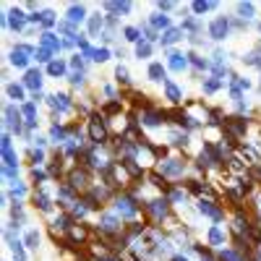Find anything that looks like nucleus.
<instances>
[{
    "mask_svg": "<svg viewBox=\"0 0 261 261\" xmlns=\"http://www.w3.org/2000/svg\"><path fill=\"white\" fill-rule=\"evenodd\" d=\"M3 175H5V178H16V175H19V167H16V165H5Z\"/></svg>",
    "mask_w": 261,
    "mask_h": 261,
    "instance_id": "41",
    "label": "nucleus"
},
{
    "mask_svg": "<svg viewBox=\"0 0 261 261\" xmlns=\"http://www.w3.org/2000/svg\"><path fill=\"white\" fill-rule=\"evenodd\" d=\"M21 112L13 110V107H5V126H8L11 130H16V133H21Z\"/></svg>",
    "mask_w": 261,
    "mask_h": 261,
    "instance_id": "12",
    "label": "nucleus"
},
{
    "mask_svg": "<svg viewBox=\"0 0 261 261\" xmlns=\"http://www.w3.org/2000/svg\"><path fill=\"white\" fill-rule=\"evenodd\" d=\"M120 110V102H110V105H105V115H112V112H118Z\"/></svg>",
    "mask_w": 261,
    "mask_h": 261,
    "instance_id": "43",
    "label": "nucleus"
},
{
    "mask_svg": "<svg viewBox=\"0 0 261 261\" xmlns=\"http://www.w3.org/2000/svg\"><path fill=\"white\" fill-rule=\"evenodd\" d=\"M42 24L44 26H52V24H55V19H52V13L47 11V13H42Z\"/></svg>",
    "mask_w": 261,
    "mask_h": 261,
    "instance_id": "44",
    "label": "nucleus"
},
{
    "mask_svg": "<svg viewBox=\"0 0 261 261\" xmlns=\"http://www.w3.org/2000/svg\"><path fill=\"white\" fill-rule=\"evenodd\" d=\"M188 65V55H183V52H170V68L173 71H183V68Z\"/></svg>",
    "mask_w": 261,
    "mask_h": 261,
    "instance_id": "14",
    "label": "nucleus"
},
{
    "mask_svg": "<svg viewBox=\"0 0 261 261\" xmlns=\"http://www.w3.org/2000/svg\"><path fill=\"white\" fill-rule=\"evenodd\" d=\"M84 5H71V11H68V21L71 24H76V21H84Z\"/></svg>",
    "mask_w": 261,
    "mask_h": 261,
    "instance_id": "24",
    "label": "nucleus"
},
{
    "mask_svg": "<svg viewBox=\"0 0 261 261\" xmlns=\"http://www.w3.org/2000/svg\"><path fill=\"white\" fill-rule=\"evenodd\" d=\"M180 34H183V29H167V32H165V37H162V44L167 47V44L178 42V40H180Z\"/></svg>",
    "mask_w": 261,
    "mask_h": 261,
    "instance_id": "23",
    "label": "nucleus"
},
{
    "mask_svg": "<svg viewBox=\"0 0 261 261\" xmlns=\"http://www.w3.org/2000/svg\"><path fill=\"white\" fill-rule=\"evenodd\" d=\"M115 79H118L120 84H128V81H130V79H128V71H126L123 65H118V71H115Z\"/></svg>",
    "mask_w": 261,
    "mask_h": 261,
    "instance_id": "36",
    "label": "nucleus"
},
{
    "mask_svg": "<svg viewBox=\"0 0 261 261\" xmlns=\"http://www.w3.org/2000/svg\"><path fill=\"white\" fill-rule=\"evenodd\" d=\"M8 16H11V26H13V29H21V26H24V13H21V11H11Z\"/></svg>",
    "mask_w": 261,
    "mask_h": 261,
    "instance_id": "29",
    "label": "nucleus"
},
{
    "mask_svg": "<svg viewBox=\"0 0 261 261\" xmlns=\"http://www.w3.org/2000/svg\"><path fill=\"white\" fill-rule=\"evenodd\" d=\"M68 186L73 191H87L89 188V170L87 167H73L71 175H68Z\"/></svg>",
    "mask_w": 261,
    "mask_h": 261,
    "instance_id": "3",
    "label": "nucleus"
},
{
    "mask_svg": "<svg viewBox=\"0 0 261 261\" xmlns=\"http://www.w3.org/2000/svg\"><path fill=\"white\" fill-rule=\"evenodd\" d=\"M222 130H225V136H230V139H243L245 130H248V120L240 118V115H233V118H225L222 120Z\"/></svg>",
    "mask_w": 261,
    "mask_h": 261,
    "instance_id": "1",
    "label": "nucleus"
},
{
    "mask_svg": "<svg viewBox=\"0 0 261 261\" xmlns=\"http://www.w3.org/2000/svg\"><path fill=\"white\" fill-rule=\"evenodd\" d=\"M99 29H102V19H99V16H94V19L89 21V32H91V34H97Z\"/></svg>",
    "mask_w": 261,
    "mask_h": 261,
    "instance_id": "38",
    "label": "nucleus"
},
{
    "mask_svg": "<svg viewBox=\"0 0 261 261\" xmlns=\"http://www.w3.org/2000/svg\"><path fill=\"white\" fill-rule=\"evenodd\" d=\"M159 173L165 175H170V178H180L183 173H186V162H183V159H165L162 165H159Z\"/></svg>",
    "mask_w": 261,
    "mask_h": 261,
    "instance_id": "4",
    "label": "nucleus"
},
{
    "mask_svg": "<svg viewBox=\"0 0 261 261\" xmlns=\"http://www.w3.org/2000/svg\"><path fill=\"white\" fill-rule=\"evenodd\" d=\"M120 230H123V225H120V219L115 217V214H102V217H99V233L118 235Z\"/></svg>",
    "mask_w": 261,
    "mask_h": 261,
    "instance_id": "5",
    "label": "nucleus"
},
{
    "mask_svg": "<svg viewBox=\"0 0 261 261\" xmlns=\"http://www.w3.org/2000/svg\"><path fill=\"white\" fill-rule=\"evenodd\" d=\"M136 55H139V58H149V55H152V44H149V42H139Z\"/></svg>",
    "mask_w": 261,
    "mask_h": 261,
    "instance_id": "33",
    "label": "nucleus"
},
{
    "mask_svg": "<svg viewBox=\"0 0 261 261\" xmlns=\"http://www.w3.org/2000/svg\"><path fill=\"white\" fill-rule=\"evenodd\" d=\"M238 16H240V21L253 19V3H238Z\"/></svg>",
    "mask_w": 261,
    "mask_h": 261,
    "instance_id": "22",
    "label": "nucleus"
},
{
    "mask_svg": "<svg viewBox=\"0 0 261 261\" xmlns=\"http://www.w3.org/2000/svg\"><path fill=\"white\" fill-rule=\"evenodd\" d=\"M34 55H37V60H40V63H47V60H50V50H44V47H40V50H37V52H34Z\"/></svg>",
    "mask_w": 261,
    "mask_h": 261,
    "instance_id": "39",
    "label": "nucleus"
},
{
    "mask_svg": "<svg viewBox=\"0 0 261 261\" xmlns=\"http://www.w3.org/2000/svg\"><path fill=\"white\" fill-rule=\"evenodd\" d=\"M71 81H73V87H79V84H84V73H73V76H71Z\"/></svg>",
    "mask_w": 261,
    "mask_h": 261,
    "instance_id": "46",
    "label": "nucleus"
},
{
    "mask_svg": "<svg viewBox=\"0 0 261 261\" xmlns=\"http://www.w3.org/2000/svg\"><path fill=\"white\" fill-rule=\"evenodd\" d=\"M47 73H50V76H63V73H65V63H63V60L50 63V65H47Z\"/></svg>",
    "mask_w": 261,
    "mask_h": 261,
    "instance_id": "28",
    "label": "nucleus"
},
{
    "mask_svg": "<svg viewBox=\"0 0 261 261\" xmlns=\"http://www.w3.org/2000/svg\"><path fill=\"white\" fill-rule=\"evenodd\" d=\"M198 212L206 214V217H212L214 222H222V219H225V212H222V206H217L214 201H209V198H201V201H198Z\"/></svg>",
    "mask_w": 261,
    "mask_h": 261,
    "instance_id": "7",
    "label": "nucleus"
},
{
    "mask_svg": "<svg viewBox=\"0 0 261 261\" xmlns=\"http://www.w3.org/2000/svg\"><path fill=\"white\" fill-rule=\"evenodd\" d=\"M115 212H118L120 217H136V212H139V204H136L130 196H120L118 201H115Z\"/></svg>",
    "mask_w": 261,
    "mask_h": 261,
    "instance_id": "6",
    "label": "nucleus"
},
{
    "mask_svg": "<svg viewBox=\"0 0 261 261\" xmlns=\"http://www.w3.org/2000/svg\"><path fill=\"white\" fill-rule=\"evenodd\" d=\"M144 209H147V214H149L152 219L162 222L167 217V212H170V198H154V201H149Z\"/></svg>",
    "mask_w": 261,
    "mask_h": 261,
    "instance_id": "2",
    "label": "nucleus"
},
{
    "mask_svg": "<svg viewBox=\"0 0 261 261\" xmlns=\"http://www.w3.org/2000/svg\"><path fill=\"white\" fill-rule=\"evenodd\" d=\"M219 261H248V256L240 251H235V248H225V251H219Z\"/></svg>",
    "mask_w": 261,
    "mask_h": 261,
    "instance_id": "13",
    "label": "nucleus"
},
{
    "mask_svg": "<svg viewBox=\"0 0 261 261\" xmlns=\"http://www.w3.org/2000/svg\"><path fill=\"white\" fill-rule=\"evenodd\" d=\"M165 94H167V99H170L173 105H178V102H180V89L175 87L173 81H165Z\"/></svg>",
    "mask_w": 261,
    "mask_h": 261,
    "instance_id": "18",
    "label": "nucleus"
},
{
    "mask_svg": "<svg viewBox=\"0 0 261 261\" xmlns=\"http://www.w3.org/2000/svg\"><path fill=\"white\" fill-rule=\"evenodd\" d=\"M167 118V112H159V110H144L141 112V120H144V126H159V123H162Z\"/></svg>",
    "mask_w": 261,
    "mask_h": 261,
    "instance_id": "11",
    "label": "nucleus"
},
{
    "mask_svg": "<svg viewBox=\"0 0 261 261\" xmlns=\"http://www.w3.org/2000/svg\"><path fill=\"white\" fill-rule=\"evenodd\" d=\"M42 47H44V50H50V52H55V50H60V42L55 40V34L44 32V34H42Z\"/></svg>",
    "mask_w": 261,
    "mask_h": 261,
    "instance_id": "20",
    "label": "nucleus"
},
{
    "mask_svg": "<svg viewBox=\"0 0 261 261\" xmlns=\"http://www.w3.org/2000/svg\"><path fill=\"white\" fill-rule=\"evenodd\" d=\"M50 105L55 107V110H71V102H68L65 94H52L50 97Z\"/></svg>",
    "mask_w": 261,
    "mask_h": 261,
    "instance_id": "19",
    "label": "nucleus"
},
{
    "mask_svg": "<svg viewBox=\"0 0 261 261\" xmlns=\"http://www.w3.org/2000/svg\"><path fill=\"white\" fill-rule=\"evenodd\" d=\"M89 136H91V141H94L97 147L107 141V126H105V120H102V118H94V120H91V126H89Z\"/></svg>",
    "mask_w": 261,
    "mask_h": 261,
    "instance_id": "9",
    "label": "nucleus"
},
{
    "mask_svg": "<svg viewBox=\"0 0 261 261\" xmlns=\"http://www.w3.org/2000/svg\"><path fill=\"white\" fill-rule=\"evenodd\" d=\"M201 261H214L212 256H201Z\"/></svg>",
    "mask_w": 261,
    "mask_h": 261,
    "instance_id": "50",
    "label": "nucleus"
},
{
    "mask_svg": "<svg viewBox=\"0 0 261 261\" xmlns=\"http://www.w3.org/2000/svg\"><path fill=\"white\" fill-rule=\"evenodd\" d=\"M259 261H261V248H259Z\"/></svg>",
    "mask_w": 261,
    "mask_h": 261,
    "instance_id": "51",
    "label": "nucleus"
},
{
    "mask_svg": "<svg viewBox=\"0 0 261 261\" xmlns=\"http://www.w3.org/2000/svg\"><path fill=\"white\" fill-rule=\"evenodd\" d=\"M24 84H26L29 89H40L42 87V73L34 71V68H32V71H26V81Z\"/></svg>",
    "mask_w": 261,
    "mask_h": 261,
    "instance_id": "17",
    "label": "nucleus"
},
{
    "mask_svg": "<svg viewBox=\"0 0 261 261\" xmlns=\"http://www.w3.org/2000/svg\"><path fill=\"white\" fill-rule=\"evenodd\" d=\"M8 97L21 99V97H24V87H16V84H11V87H8Z\"/></svg>",
    "mask_w": 261,
    "mask_h": 261,
    "instance_id": "37",
    "label": "nucleus"
},
{
    "mask_svg": "<svg viewBox=\"0 0 261 261\" xmlns=\"http://www.w3.org/2000/svg\"><path fill=\"white\" fill-rule=\"evenodd\" d=\"M149 180H152V186H157V188H162V191H170V186H167V180H165V175L152 173V175H149Z\"/></svg>",
    "mask_w": 261,
    "mask_h": 261,
    "instance_id": "27",
    "label": "nucleus"
},
{
    "mask_svg": "<svg viewBox=\"0 0 261 261\" xmlns=\"http://www.w3.org/2000/svg\"><path fill=\"white\" fill-rule=\"evenodd\" d=\"M107 55H110L107 50H94V60H99V63H102V60H107Z\"/></svg>",
    "mask_w": 261,
    "mask_h": 261,
    "instance_id": "45",
    "label": "nucleus"
},
{
    "mask_svg": "<svg viewBox=\"0 0 261 261\" xmlns=\"http://www.w3.org/2000/svg\"><path fill=\"white\" fill-rule=\"evenodd\" d=\"M34 204L40 206V212H52V201L47 198L44 191H37V194H34Z\"/></svg>",
    "mask_w": 261,
    "mask_h": 261,
    "instance_id": "16",
    "label": "nucleus"
},
{
    "mask_svg": "<svg viewBox=\"0 0 261 261\" xmlns=\"http://www.w3.org/2000/svg\"><path fill=\"white\" fill-rule=\"evenodd\" d=\"M219 87H222V81L217 79V76H212V79L204 81V91H206V94H214V91H217Z\"/></svg>",
    "mask_w": 261,
    "mask_h": 261,
    "instance_id": "26",
    "label": "nucleus"
},
{
    "mask_svg": "<svg viewBox=\"0 0 261 261\" xmlns=\"http://www.w3.org/2000/svg\"><path fill=\"white\" fill-rule=\"evenodd\" d=\"M152 24H154V26H162V29H167V26H170V19H167V16H162V13H154V19H152Z\"/></svg>",
    "mask_w": 261,
    "mask_h": 261,
    "instance_id": "35",
    "label": "nucleus"
},
{
    "mask_svg": "<svg viewBox=\"0 0 261 261\" xmlns=\"http://www.w3.org/2000/svg\"><path fill=\"white\" fill-rule=\"evenodd\" d=\"M29 157H32V162H42V159H44V152H42V149H32V154H29Z\"/></svg>",
    "mask_w": 261,
    "mask_h": 261,
    "instance_id": "42",
    "label": "nucleus"
},
{
    "mask_svg": "<svg viewBox=\"0 0 261 261\" xmlns=\"http://www.w3.org/2000/svg\"><path fill=\"white\" fill-rule=\"evenodd\" d=\"M157 5H159V8H162V11H170L173 5H175V3H157Z\"/></svg>",
    "mask_w": 261,
    "mask_h": 261,
    "instance_id": "48",
    "label": "nucleus"
},
{
    "mask_svg": "<svg viewBox=\"0 0 261 261\" xmlns=\"http://www.w3.org/2000/svg\"><path fill=\"white\" fill-rule=\"evenodd\" d=\"M32 47H29V44H19L16 50L11 52V63L16 65V68H26L29 65V55H32Z\"/></svg>",
    "mask_w": 261,
    "mask_h": 261,
    "instance_id": "10",
    "label": "nucleus"
},
{
    "mask_svg": "<svg viewBox=\"0 0 261 261\" xmlns=\"http://www.w3.org/2000/svg\"><path fill=\"white\" fill-rule=\"evenodd\" d=\"M107 11H118V13H128L130 11V3H105Z\"/></svg>",
    "mask_w": 261,
    "mask_h": 261,
    "instance_id": "30",
    "label": "nucleus"
},
{
    "mask_svg": "<svg viewBox=\"0 0 261 261\" xmlns=\"http://www.w3.org/2000/svg\"><path fill=\"white\" fill-rule=\"evenodd\" d=\"M149 79L152 81H162L165 79V65L162 63H152L149 65Z\"/></svg>",
    "mask_w": 261,
    "mask_h": 261,
    "instance_id": "21",
    "label": "nucleus"
},
{
    "mask_svg": "<svg viewBox=\"0 0 261 261\" xmlns=\"http://www.w3.org/2000/svg\"><path fill=\"white\" fill-rule=\"evenodd\" d=\"M206 238H209V243H212V245H225V240H227L225 230H222L219 225H214V227L209 230V235H206Z\"/></svg>",
    "mask_w": 261,
    "mask_h": 261,
    "instance_id": "15",
    "label": "nucleus"
},
{
    "mask_svg": "<svg viewBox=\"0 0 261 261\" xmlns=\"http://www.w3.org/2000/svg\"><path fill=\"white\" fill-rule=\"evenodd\" d=\"M139 34H141V32H139L136 26H128V29H126V37H128L130 42H136V40H139Z\"/></svg>",
    "mask_w": 261,
    "mask_h": 261,
    "instance_id": "40",
    "label": "nucleus"
},
{
    "mask_svg": "<svg viewBox=\"0 0 261 261\" xmlns=\"http://www.w3.org/2000/svg\"><path fill=\"white\" fill-rule=\"evenodd\" d=\"M170 141H173V147H188V133H178V130H173Z\"/></svg>",
    "mask_w": 261,
    "mask_h": 261,
    "instance_id": "25",
    "label": "nucleus"
},
{
    "mask_svg": "<svg viewBox=\"0 0 261 261\" xmlns=\"http://www.w3.org/2000/svg\"><path fill=\"white\" fill-rule=\"evenodd\" d=\"M191 8H194V13H204V11H209V8H217V3H201V0H196L194 5H191Z\"/></svg>",
    "mask_w": 261,
    "mask_h": 261,
    "instance_id": "31",
    "label": "nucleus"
},
{
    "mask_svg": "<svg viewBox=\"0 0 261 261\" xmlns=\"http://www.w3.org/2000/svg\"><path fill=\"white\" fill-rule=\"evenodd\" d=\"M227 32H230V21L225 19V16H219V19H214L212 24H209V37L212 40H225L227 37Z\"/></svg>",
    "mask_w": 261,
    "mask_h": 261,
    "instance_id": "8",
    "label": "nucleus"
},
{
    "mask_svg": "<svg viewBox=\"0 0 261 261\" xmlns=\"http://www.w3.org/2000/svg\"><path fill=\"white\" fill-rule=\"evenodd\" d=\"M173 261H188V259H186V256H175Z\"/></svg>",
    "mask_w": 261,
    "mask_h": 261,
    "instance_id": "49",
    "label": "nucleus"
},
{
    "mask_svg": "<svg viewBox=\"0 0 261 261\" xmlns=\"http://www.w3.org/2000/svg\"><path fill=\"white\" fill-rule=\"evenodd\" d=\"M50 136H52V139H55V141H68V136H65V128H60V126H52Z\"/></svg>",
    "mask_w": 261,
    "mask_h": 261,
    "instance_id": "32",
    "label": "nucleus"
},
{
    "mask_svg": "<svg viewBox=\"0 0 261 261\" xmlns=\"http://www.w3.org/2000/svg\"><path fill=\"white\" fill-rule=\"evenodd\" d=\"M32 178H34V180H44V173H42V170H37V167H34V170H32Z\"/></svg>",
    "mask_w": 261,
    "mask_h": 261,
    "instance_id": "47",
    "label": "nucleus"
},
{
    "mask_svg": "<svg viewBox=\"0 0 261 261\" xmlns=\"http://www.w3.org/2000/svg\"><path fill=\"white\" fill-rule=\"evenodd\" d=\"M37 243H40V233H37V230H29L26 233V245L29 248H37Z\"/></svg>",
    "mask_w": 261,
    "mask_h": 261,
    "instance_id": "34",
    "label": "nucleus"
},
{
    "mask_svg": "<svg viewBox=\"0 0 261 261\" xmlns=\"http://www.w3.org/2000/svg\"><path fill=\"white\" fill-rule=\"evenodd\" d=\"M259 32H261V24H259Z\"/></svg>",
    "mask_w": 261,
    "mask_h": 261,
    "instance_id": "52",
    "label": "nucleus"
}]
</instances>
